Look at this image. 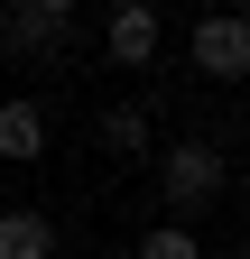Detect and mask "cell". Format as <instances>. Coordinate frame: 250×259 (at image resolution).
I'll return each mask as SVG.
<instances>
[{
    "label": "cell",
    "mask_w": 250,
    "mask_h": 259,
    "mask_svg": "<svg viewBox=\"0 0 250 259\" xmlns=\"http://www.w3.org/2000/svg\"><path fill=\"white\" fill-rule=\"evenodd\" d=\"M158 56V10L130 0V10H111V65H148Z\"/></svg>",
    "instance_id": "cell-3"
},
{
    "label": "cell",
    "mask_w": 250,
    "mask_h": 259,
    "mask_svg": "<svg viewBox=\"0 0 250 259\" xmlns=\"http://www.w3.org/2000/svg\"><path fill=\"white\" fill-rule=\"evenodd\" d=\"M139 259H204V250H195V232H176V222H167V232L139 241Z\"/></svg>",
    "instance_id": "cell-7"
},
{
    "label": "cell",
    "mask_w": 250,
    "mask_h": 259,
    "mask_svg": "<svg viewBox=\"0 0 250 259\" xmlns=\"http://www.w3.org/2000/svg\"><path fill=\"white\" fill-rule=\"evenodd\" d=\"M47 148V111L37 102H0V157H37Z\"/></svg>",
    "instance_id": "cell-4"
},
{
    "label": "cell",
    "mask_w": 250,
    "mask_h": 259,
    "mask_svg": "<svg viewBox=\"0 0 250 259\" xmlns=\"http://www.w3.org/2000/svg\"><path fill=\"white\" fill-rule=\"evenodd\" d=\"M195 65H204V74H250V28L232 19V10H213V19H195Z\"/></svg>",
    "instance_id": "cell-1"
},
{
    "label": "cell",
    "mask_w": 250,
    "mask_h": 259,
    "mask_svg": "<svg viewBox=\"0 0 250 259\" xmlns=\"http://www.w3.org/2000/svg\"><path fill=\"white\" fill-rule=\"evenodd\" d=\"M0 259H56L47 213H0Z\"/></svg>",
    "instance_id": "cell-5"
},
{
    "label": "cell",
    "mask_w": 250,
    "mask_h": 259,
    "mask_svg": "<svg viewBox=\"0 0 250 259\" xmlns=\"http://www.w3.org/2000/svg\"><path fill=\"white\" fill-rule=\"evenodd\" d=\"M102 148H111V157H139V148H148V120H139V111H111V120H102Z\"/></svg>",
    "instance_id": "cell-6"
},
{
    "label": "cell",
    "mask_w": 250,
    "mask_h": 259,
    "mask_svg": "<svg viewBox=\"0 0 250 259\" xmlns=\"http://www.w3.org/2000/svg\"><path fill=\"white\" fill-rule=\"evenodd\" d=\"M56 28H65V19H37V10H19V19H10V47H56Z\"/></svg>",
    "instance_id": "cell-8"
},
{
    "label": "cell",
    "mask_w": 250,
    "mask_h": 259,
    "mask_svg": "<svg viewBox=\"0 0 250 259\" xmlns=\"http://www.w3.org/2000/svg\"><path fill=\"white\" fill-rule=\"evenodd\" d=\"M213 185H223V157H213V148H195V139H185V148H167V204H185V213H195Z\"/></svg>",
    "instance_id": "cell-2"
},
{
    "label": "cell",
    "mask_w": 250,
    "mask_h": 259,
    "mask_svg": "<svg viewBox=\"0 0 250 259\" xmlns=\"http://www.w3.org/2000/svg\"><path fill=\"white\" fill-rule=\"evenodd\" d=\"M28 10H37V19H65V10H84V0H28Z\"/></svg>",
    "instance_id": "cell-9"
}]
</instances>
